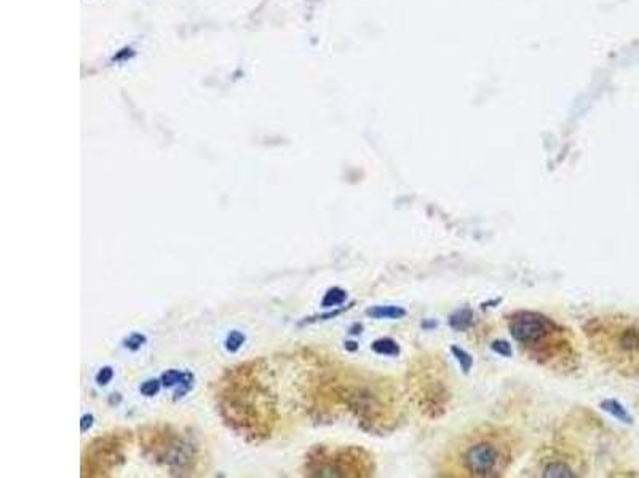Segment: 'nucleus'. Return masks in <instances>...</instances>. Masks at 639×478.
Segmentation results:
<instances>
[{"label": "nucleus", "instance_id": "nucleus-1", "mask_svg": "<svg viewBox=\"0 0 639 478\" xmlns=\"http://www.w3.org/2000/svg\"><path fill=\"white\" fill-rule=\"evenodd\" d=\"M517 438L502 425H479L460 434L446 448L438 475L504 477L517 458Z\"/></svg>", "mask_w": 639, "mask_h": 478}, {"label": "nucleus", "instance_id": "nucleus-2", "mask_svg": "<svg viewBox=\"0 0 639 478\" xmlns=\"http://www.w3.org/2000/svg\"><path fill=\"white\" fill-rule=\"evenodd\" d=\"M508 330L521 349L550 368H569L576 358V348L565 327L537 311L511 312Z\"/></svg>", "mask_w": 639, "mask_h": 478}, {"label": "nucleus", "instance_id": "nucleus-3", "mask_svg": "<svg viewBox=\"0 0 639 478\" xmlns=\"http://www.w3.org/2000/svg\"><path fill=\"white\" fill-rule=\"evenodd\" d=\"M305 471L310 477H371L376 464L360 446H344L334 452L315 448L310 452Z\"/></svg>", "mask_w": 639, "mask_h": 478}, {"label": "nucleus", "instance_id": "nucleus-4", "mask_svg": "<svg viewBox=\"0 0 639 478\" xmlns=\"http://www.w3.org/2000/svg\"><path fill=\"white\" fill-rule=\"evenodd\" d=\"M411 398H414L419 410L429 418H440L451 398V392L443 378V370L435 360H419L410 368Z\"/></svg>", "mask_w": 639, "mask_h": 478}, {"label": "nucleus", "instance_id": "nucleus-5", "mask_svg": "<svg viewBox=\"0 0 639 478\" xmlns=\"http://www.w3.org/2000/svg\"><path fill=\"white\" fill-rule=\"evenodd\" d=\"M127 435L111 432L88 444L82 461L83 477H106L115 465L123 463V448Z\"/></svg>", "mask_w": 639, "mask_h": 478}, {"label": "nucleus", "instance_id": "nucleus-6", "mask_svg": "<svg viewBox=\"0 0 639 478\" xmlns=\"http://www.w3.org/2000/svg\"><path fill=\"white\" fill-rule=\"evenodd\" d=\"M160 381H162V386H165V387H175V386H178L175 394V400H178V398L184 397L192 389L194 375L190 372H181V370L171 368V370H167V372L163 373Z\"/></svg>", "mask_w": 639, "mask_h": 478}, {"label": "nucleus", "instance_id": "nucleus-7", "mask_svg": "<svg viewBox=\"0 0 639 478\" xmlns=\"http://www.w3.org/2000/svg\"><path fill=\"white\" fill-rule=\"evenodd\" d=\"M579 472L576 471L566 459L553 458L547 459L544 467L540 471V477H579Z\"/></svg>", "mask_w": 639, "mask_h": 478}, {"label": "nucleus", "instance_id": "nucleus-8", "mask_svg": "<svg viewBox=\"0 0 639 478\" xmlns=\"http://www.w3.org/2000/svg\"><path fill=\"white\" fill-rule=\"evenodd\" d=\"M615 345L622 352H628V354L639 352V324L620 329L617 339H615Z\"/></svg>", "mask_w": 639, "mask_h": 478}, {"label": "nucleus", "instance_id": "nucleus-9", "mask_svg": "<svg viewBox=\"0 0 639 478\" xmlns=\"http://www.w3.org/2000/svg\"><path fill=\"white\" fill-rule=\"evenodd\" d=\"M366 316H370L371 319H391V320H397V319H402L406 316V310L402 308V306L389 305V306H371L366 310Z\"/></svg>", "mask_w": 639, "mask_h": 478}, {"label": "nucleus", "instance_id": "nucleus-10", "mask_svg": "<svg viewBox=\"0 0 639 478\" xmlns=\"http://www.w3.org/2000/svg\"><path fill=\"white\" fill-rule=\"evenodd\" d=\"M601 408H603L605 412L609 413L613 418L620 421V423H624V425H633L632 415L628 413L624 404H620L619 400H615V398H605V400L601 402Z\"/></svg>", "mask_w": 639, "mask_h": 478}, {"label": "nucleus", "instance_id": "nucleus-11", "mask_svg": "<svg viewBox=\"0 0 639 478\" xmlns=\"http://www.w3.org/2000/svg\"><path fill=\"white\" fill-rule=\"evenodd\" d=\"M471 322H473V311L470 308H460L450 316V326L458 332L467 330L471 326Z\"/></svg>", "mask_w": 639, "mask_h": 478}, {"label": "nucleus", "instance_id": "nucleus-12", "mask_svg": "<svg viewBox=\"0 0 639 478\" xmlns=\"http://www.w3.org/2000/svg\"><path fill=\"white\" fill-rule=\"evenodd\" d=\"M371 349L376 352V354H381V356H387V358H397L400 354V346H398L397 341L392 339H379L376 341H373L371 345Z\"/></svg>", "mask_w": 639, "mask_h": 478}, {"label": "nucleus", "instance_id": "nucleus-13", "mask_svg": "<svg viewBox=\"0 0 639 478\" xmlns=\"http://www.w3.org/2000/svg\"><path fill=\"white\" fill-rule=\"evenodd\" d=\"M345 300H347V292L341 287H333L328 292L324 293V300H322V308H336V306L345 303Z\"/></svg>", "mask_w": 639, "mask_h": 478}, {"label": "nucleus", "instance_id": "nucleus-14", "mask_svg": "<svg viewBox=\"0 0 639 478\" xmlns=\"http://www.w3.org/2000/svg\"><path fill=\"white\" fill-rule=\"evenodd\" d=\"M245 341H247L245 333L240 332V330H232V332H229V335L226 337L224 346H226V349H228V351L237 352L240 349V348H242L243 345H245Z\"/></svg>", "mask_w": 639, "mask_h": 478}, {"label": "nucleus", "instance_id": "nucleus-15", "mask_svg": "<svg viewBox=\"0 0 639 478\" xmlns=\"http://www.w3.org/2000/svg\"><path fill=\"white\" fill-rule=\"evenodd\" d=\"M451 352L454 354V358L459 362V366L462 368V372L470 373L471 367H473V358H471L469 352L460 349L458 346H451Z\"/></svg>", "mask_w": 639, "mask_h": 478}, {"label": "nucleus", "instance_id": "nucleus-16", "mask_svg": "<svg viewBox=\"0 0 639 478\" xmlns=\"http://www.w3.org/2000/svg\"><path fill=\"white\" fill-rule=\"evenodd\" d=\"M148 343V339H146V335H142V333H131L128 339H123V346L127 348V349H130V351H138V349H141V346L146 345Z\"/></svg>", "mask_w": 639, "mask_h": 478}, {"label": "nucleus", "instance_id": "nucleus-17", "mask_svg": "<svg viewBox=\"0 0 639 478\" xmlns=\"http://www.w3.org/2000/svg\"><path fill=\"white\" fill-rule=\"evenodd\" d=\"M160 386H162V381L159 379H148L144 381L141 386H140V392H141L144 397H154L160 391Z\"/></svg>", "mask_w": 639, "mask_h": 478}, {"label": "nucleus", "instance_id": "nucleus-18", "mask_svg": "<svg viewBox=\"0 0 639 478\" xmlns=\"http://www.w3.org/2000/svg\"><path fill=\"white\" fill-rule=\"evenodd\" d=\"M352 306H347V308H341V310H336V311L326 312V314H322V316H312V318H305V320L301 322V326L304 324H312V322H316V320H328V319L337 318L339 314H343L344 311H347Z\"/></svg>", "mask_w": 639, "mask_h": 478}, {"label": "nucleus", "instance_id": "nucleus-19", "mask_svg": "<svg viewBox=\"0 0 639 478\" xmlns=\"http://www.w3.org/2000/svg\"><path fill=\"white\" fill-rule=\"evenodd\" d=\"M114 378L112 367H102L100 372L96 373V383L100 386H106Z\"/></svg>", "mask_w": 639, "mask_h": 478}, {"label": "nucleus", "instance_id": "nucleus-20", "mask_svg": "<svg viewBox=\"0 0 639 478\" xmlns=\"http://www.w3.org/2000/svg\"><path fill=\"white\" fill-rule=\"evenodd\" d=\"M491 349L498 352L499 356H502V358H510L511 356V346L507 341H494Z\"/></svg>", "mask_w": 639, "mask_h": 478}, {"label": "nucleus", "instance_id": "nucleus-21", "mask_svg": "<svg viewBox=\"0 0 639 478\" xmlns=\"http://www.w3.org/2000/svg\"><path fill=\"white\" fill-rule=\"evenodd\" d=\"M94 423V416L93 415H90V413H87V415H83L81 419V431L82 432H87L90 431V427L93 425Z\"/></svg>", "mask_w": 639, "mask_h": 478}]
</instances>
